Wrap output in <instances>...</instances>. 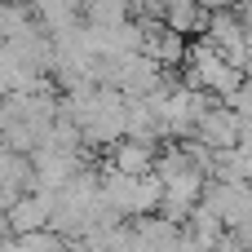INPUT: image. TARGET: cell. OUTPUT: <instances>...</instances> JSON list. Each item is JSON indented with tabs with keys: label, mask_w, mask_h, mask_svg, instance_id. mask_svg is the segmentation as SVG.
Listing matches in <instances>:
<instances>
[{
	"label": "cell",
	"mask_w": 252,
	"mask_h": 252,
	"mask_svg": "<svg viewBox=\"0 0 252 252\" xmlns=\"http://www.w3.org/2000/svg\"><path fill=\"white\" fill-rule=\"evenodd\" d=\"M221 106H230V111H235L239 120H252V84L244 80V84H239V89H235L230 97H221Z\"/></svg>",
	"instance_id": "cell-7"
},
{
	"label": "cell",
	"mask_w": 252,
	"mask_h": 252,
	"mask_svg": "<svg viewBox=\"0 0 252 252\" xmlns=\"http://www.w3.org/2000/svg\"><path fill=\"white\" fill-rule=\"evenodd\" d=\"M195 142L208 146L213 155H217V151H235V142H239V115H235L230 106L213 102V106L199 115V124H195Z\"/></svg>",
	"instance_id": "cell-3"
},
{
	"label": "cell",
	"mask_w": 252,
	"mask_h": 252,
	"mask_svg": "<svg viewBox=\"0 0 252 252\" xmlns=\"http://www.w3.org/2000/svg\"><path fill=\"white\" fill-rule=\"evenodd\" d=\"M173 252H204V248H199V244H195L186 230H177V244H173Z\"/></svg>",
	"instance_id": "cell-8"
},
{
	"label": "cell",
	"mask_w": 252,
	"mask_h": 252,
	"mask_svg": "<svg viewBox=\"0 0 252 252\" xmlns=\"http://www.w3.org/2000/svg\"><path fill=\"white\" fill-rule=\"evenodd\" d=\"M151 164H155V146H142V142H128V137H120L106 151V168L124 173V177H146Z\"/></svg>",
	"instance_id": "cell-4"
},
{
	"label": "cell",
	"mask_w": 252,
	"mask_h": 252,
	"mask_svg": "<svg viewBox=\"0 0 252 252\" xmlns=\"http://www.w3.org/2000/svg\"><path fill=\"white\" fill-rule=\"evenodd\" d=\"M199 204L221 221V230H239L244 221L252 217V190L248 182H208Z\"/></svg>",
	"instance_id": "cell-1"
},
{
	"label": "cell",
	"mask_w": 252,
	"mask_h": 252,
	"mask_svg": "<svg viewBox=\"0 0 252 252\" xmlns=\"http://www.w3.org/2000/svg\"><path fill=\"white\" fill-rule=\"evenodd\" d=\"M164 186V204H182V208H195L199 204V195H204V186H208V177L204 173H195V168H186V173H173L168 182H159Z\"/></svg>",
	"instance_id": "cell-5"
},
{
	"label": "cell",
	"mask_w": 252,
	"mask_h": 252,
	"mask_svg": "<svg viewBox=\"0 0 252 252\" xmlns=\"http://www.w3.org/2000/svg\"><path fill=\"white\" fill-rule=\"evenodd\" d=\"M53 204H58L53 190H27V195H18V199L9 204V213H4L9 239H22V235H35V230H49Z\"/></svg>",
	"instance_id": "cell-2"
},
{
	"label": "cell",
	"mask_w": 252,
	"mask_h": 252,
	"mask_svg": "<svg viewBox=\"0 0 252 252\" xmlns=\"http://www.w3.org/2000/svg\"><path fill=\"white\" fill-rule=\"evenodd\" d=\"M40 22H35V13H31V4H4L0 0V44H13V40H22L27 31H35Z\"/></svg>",
	"instance_id": "cell-6"
},
{
	"label": "cell",
	"mask_w": 252,
	"mask_h": 252,
	"mask_svg": "<svg viewBox=\"0 0 252 252\" xmlns=\"http://www.w3.org/2000/svg\"><path fill=\"white\" fill-rule=\"evenodd\" d=\"M62 252H71V248H66V244H62Z\"/></svg>",
	"instance_id": "cell-9"
}]
</instances>
